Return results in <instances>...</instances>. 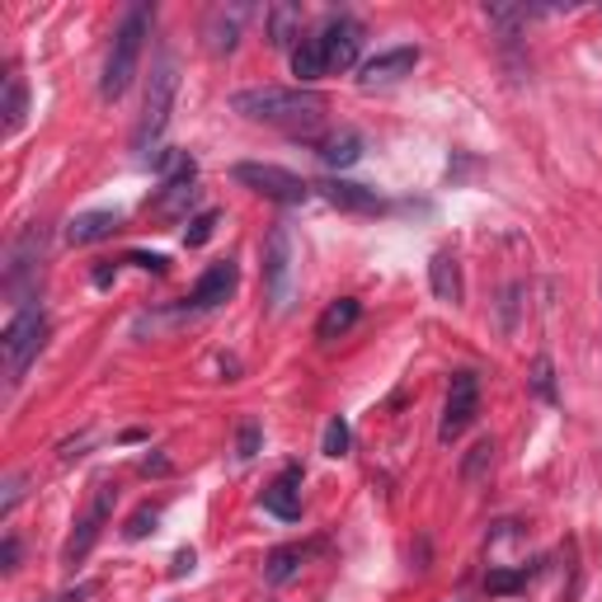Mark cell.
Listing matches in <instances>:
<instances>
[{"label":"cell","instance_id":"cell-36","mask_svg":"<svg viewBox=\"0 0 602 602\" xmlns=\"http://www.w3.org/2000/svg\"><path fill=\"white\" fill-rule=\"evenodd\" d=\"M193 560H198V555H193L189 546H184V551H174V565H170V574H174V579H184V574L193 570Z\"/></svg>","mask_w":602,"mask_h":602},{"label":"cell","instance_id":"cell-28","mask_svg":"<svg viewBox=\"0 0 602 602\" xmlns=\"http://www.w3.org/2000/svg\"><path fill=\"white\" fill-rule=\"evenodd\" d=\"M217 222H222V212H217V208L189 217V227H184V245H189V250H203L208 240H212V231H217Z\"/></svg>","mask_w":602,"mask_h":602},{"label":"cell","instance_id":"cell-31","mask_svg":"<svg viewBox=\"0 0 602 602\" xmlns=\"http://www.w3.org/2000/svg\"><path fill=\"white\" fill-rule=\"evenodd\" d=\"M532 391L541 400H555V372H551V358H536L532 363Z\"/></svg>","mask_w":602,"mask_h":602},{"label":"cell","instance_id":"cell-12","mask_svg":"<svg viewBox=\"0 0 602 602\" xmlns=\"http://www.w3.org/2000/svg\"><path fill=\"white\" fill-rule=\"evenodd\" d=\"M414 67H419V48H387V52H377L372 62L358 67V86L363 90L395 86V80H405Z\"/></svg>","mask_w":602,"mask_h":602},{"label":"cell","instance_id":"cell-29","mask_svg":"<svg viewBox=\"0 0 602 602\" xmlns=\"http://www.w3.org/2000/svg\"><path fill=\"white\" fill-rule=\"evenodd\" d=\"M259 448H264V429H259V419H245V424H240V433H235V456H240V461H254Z\"/></svg>","mask_w":602,"mask_h":602},{"label":"cell","instance_id":"cell-20","mask_svg":"<svg viewBox=\"0 0 602 602\" xmlns=\"http://www.w3.org/2000/svg\"><path fill=\"white\" fill-rule=\"evenodd\" d=\"M240 19H245V10L231 6V10H212L208 14V52H235L240 43Z\"/></svg>","mask_w":602,"mask_h":602},{"label":"cell","instance_id":"cell-37","mask_svg":"<svg viewBox=\"0 0 602 602\" xmlns=\"http://www.w3.org/2000/svg\"><path fill=\"white\" fill-rule=\"evenodd\" d=\"M113 278H118V264H99V269H94V288H109Z\"/></svg>","mask_w":602,"mask_h":602},{"label":"cell","instance_id":"cell-18","mask_svg":"<svg viewBox=\"0 0 602 602\" xmlns=\"http://www.w3.org/2000/svg\"><path fill=\"white\" fill-rule=\"evenodd\" d=\"M358 320H363V301H358V297H339V301H330V307H325V315L315 320V339H320V344L344 339Z\"/></svg>","mask_w":602,"mask_h":602},{"label":"cell","instance_id":"cell-2","mask_svg":"<svg viewBox=\"0 0 602 602\" xmlns=\"http://www.w3.org/2000/svg\"><path fill=\"white\" fill-rule=\"evenodd\" d=\"M147 38H151V10H147V6H132V10L123 14V24H118V33H113L104 76H99V99L118 104V99L128 94V86L137 80V67H142Z\"/></svg>","mask_w":602,"mask_h":602},{"label":"cell","instance_id":"cell-15","mask_svg":"<svg viewBox=\"0 0 602 602\" xmlns=\"http://www.w3.org/2000/svg\"><path fill=\"white\" fill-rule=\"evenodd\" d=\"M315 189H320V198H325L330 208H339V212H381L377 189L353 184V179H325V184H315Z\"/></svg>","mask_w":602,"mask_h":602},{"label":"cell","instance_id":"cell-33","mask_svg":"<svg viewBox=\"0 0 602 602\" xmlns=\"http://www.w3.org/2000/svg\"><path fill=\"white\" fill-rule=\"evenodd\" d=\"M490 461H494V443H490V438H480V443L471 448V456H466V480H475V471L490 466Z\"/></svg>","mask_w":602,"mask_h":602},{"label":"cell","instance_id":"cell-24","mask_svg":"<svg viewBox=\"0 0 602 602\" xmlns=\"http://www.w3.org/2000/svg\"><path fill=\"white\" fill-rule=\"evenodd\" d=\"M536 574H541V560H528V565H513V570L499 565V570L485 574V589L490 593H518V589H528Z\"/></svg>","mask_w":602,"mask_h":602},{"label":"cell","instance_id":"cell-6","mask_svg":"<svg viewBox=\"0 0 602 602\" xmlns=\"http://www.w3.org/2000/svg\"><path fill=\"white\" fill-rule=\"evenodd\" d=\"M231 179H235V184H245L250 193L269 198V203H283V208L307 203L311 189H315L301 174H292L283 165H264V160H240V165H231Z\"/></svg>","mask_w":602,"mask_h":602},{"label":"cell","instance_id":"cell-1","mask_svg":"<svg viewBox=\"0 0 602 602\" xmlns=\"http://www.w3.org/2000/svg\"><path fill=\"white\" fill-rule=\"evenodd\" d=\"M231 109L250 123H269V128H288V132H307L325 118V94L307 90V86H259V90H240L231 94Z\"/></svg>","mask_w":602,"mask_h":602},{"label":"cell","instance_id":"cell-21","mask_svg":"<svg viewBox=\"0 0 602 602\" xmlns=\"http://www.w3.org/2000/svg\"><path fill=\"white\" fill-rule=\"evenodd\" d=\"M320 551V541H311V546H278V551H269V560H264V579L269 584H288V579L307 565V560Z\"/></svg>","mask_w":602,"mask_h":602},{"label":"cell","instance_id":"cell-25","mask_svg":"<svg viewBox=\"0 0 602 602\" xmlns=\"http://www.w3.org/2000/svg\"><path fill=\"white\" fill-rule=\"evenodd\" d=\"M151 165L160 170V184H170V179H189V174H198V160H193L189 151H174V147L155 151V155H151Z\"/></svg>","mask_w":602,"mask_h":602},{"label":"cell","instance_id":"cell-26","mask_svg":"<svg viewBox=\"0 0 602 602\" xmlns=\"http://www.w3.org/2000/svg\"><path fill=\"white\" fill-rule=\"evenodd\" d=\"M24 109H29L24 80L10 76V80H6V109H0V113H6V132H19V128H24Z\"/></svg>","mask_w":602,"mask_h":602},{"label":"cell","instance_id":"cell-3","mask_svg":"<svg viewBox=\"0 0 602 602\" xmlns=\"http://www.w3.org/2000/svg\"><path fill=\"white\" fill-rule=\"evenodd\" d=\"M174 90H179V67L170 52L155 57L151 80H147V99H142V118L132 128V151L137 155H155V142L165 137L170 128V113H174Z\"/></svg>","mask_w":602,"mask_h":602},{"label":"cell","instance_id":"cell-35","mask_svg":"<svg viewBox=\"0 0 602 602\" xmlns=\"http://www.w3.org/2000/svg\"><path fill=\"white\" fill-rule=\"evenodd\" d=\"M0 570H6V574L19 570V541L14 536H6V546H0Z\"/></svg>","mask_w":602,"mask_h":602},{"label":"cell","instance_id":"cell-11","mask_svg":"<svg viewBox=\"0 0 602 602\" xmlns=\"http://www.w3.org/2000/svg\"><path fill=\"white\" fill-rule=\"evenodd\" d=\"M235 283H240V269L231 264V259H217V264L203 269V278L193 283V292L184 297V311H217V307H227V301L235 297Z\"/></svg>","mask_w":602,"mask_h":602},{"label":"cell","instance_id":"cell-19","mask_svg":"<svg viewBox=\"0 0 602 602\" xmlns=\"http://www.w3.org/2000/svg\"><path fill=\"white\" fill-rule=\"evenodd\" d=\"M429 288H433L438 301H448V307H456V301H461V264H456L452 250H438L429 259Z\"/></svg>","mask_w":602,"mask_h":602},{"label":"cell","instance_id":"cell-4","mask_svg":"<svg viewBox=\"0 0 602 602\" xmlns=\"http://www.w3.org/2000/svg\"><path fill=\"white\" fill-rule=\"evenodd\" d=\"M43 250H48V231L43 227H24L19 240L10 245V264H6V297L19 311L38 307V278H43Z\"/></svg>","mask_w":602,"mask_h":602},{"label":"cell","instance_id":"cell-38","mask_svg":"<svg viewBox=\"0 0 602 602\" xmlns=\"http://www.w3.org/2000/svg\"><path fill=\"white\" fill-rule=\"evenodd\" d=\"M94 589H99V584H80V589H67V593L57 598V602H86V598H90Z\"/></svg>","mask_w":602,"mask_h":602},{"label":"cell","instance_id":"cell-27","mask_svg":"<svg viewBox=\"0 0 602 602\" xmlns=\"http://www.w3.org/2000/svg\"><path fill=\"white\" fill-rule=\"evenodd\" d=\"M349 443H353V433H349V419L344 414H334L330 424H325V438H320V452L325 456H349Z\"/></svg>","mask_w":602,"mask_h":602},{"label":"cell","instance_id":"cell-30","mask_svg":"<svg viewBox=\"0 0 602 602\" xmlns=\"http://www.w3.org/2000/svg\"><path fill=\"white\" fill-rule=\"evenodd\" d=\"M155 523H160V504H147V509H137V513H132V523L123 528V536H128V541H142Z\"/></svg>","mask_w":602,"mask_h":602},{"label":"cell","instance_id":"cell-16","mask_svg":"<svg viewBox=\"0 0 602 602\" xmlns=\"http://www.w3.org/2000/svg\"><path fill=\"white\" fill-rule=\"evenodd\" d=\"M315 155H320V165H325V170H349V165L363 160V137H358L353 128H339L330 137H320Z\"/></svg>","mask_w":602,"mask_h":602},{"label":"cell","instance_id":"cell-32","mask_svg":"<svg viewBox=\"0 0 602 602\" xmlns=\"http://www.w3.org/2000/svg\"><path fill=\"white\" fill-rule=\"evenodd\" d=\"M24 485H29V475H10L6 480V499H0V518H10L14 513V504L24 499Z\"/></svg>","mask_w":602,"mask_h":602},{"label":"cell","instance_id":"cell-5","mask_svg":"<svg viewBox=\"0 0 602 602\" xmlns=\"http://www.w3.org/2000/svg\"><path fill=\"white\" fill-rule=\"evenodd\" d=\"M43 344H48V315H43V307L14 311L6 334H0V353H6V381H10V387L24 381L29 363L43 353Z\"/></svg>","mask_w":602,"mask_h":602},{"label":"cell","instance_id":"cell-22","mask_svg":"<svg viewBox=\"0 0 602 602\" xmlns=\"http://www.w3.org/2000/svg\"><path fill=\"white\" fill-rule=\"evenodd\" d=\"M193 198H198V174H189V179H170V184H160V193H155V212L160 217H179L184 208H193Z\"/></svg>","mask_w":602,"mask_h":602},{"label":"cell","instance_id":"cell-14","mask_svg":"<svg viewBox=\"0 0 602 602\" xmlns=\"http://www.w3.org/2000/svg\"><path fill=\"white\" fill-rule=\"evenodd\" d=\"M118 227H123V212H113V208L76 212L67 222V245H94V240H109Z\"/></svg>","mask_w":602,"mask_h":602},{"label":"cell","instance_id":"cell-23","mask_svg":"<svg viewBox=\"0 0 602 602\" xmlns=\"http://www.w3.org/2000/svg\"><path fill=\"white\" fill-rule=\"evenodd\" d=\"M330 67H325V52H320V43H315V33H307L297 43V52H292V76L301 80V86H311V80H320Z\"/></svg>","mask_w":602,"mask_h":602},{"label":"cell","instance_id":"cell-7","mask_svg":"<svg viewBox=\"0 0 602 602\" xmlns=\"http://www.w3.org/2000/svg\"><path fill=\"white\" fill-rule=\"evenodd\" d=\"M113 504H118V490H113V485H104V480H99V485H94V494H90V504H86V513H80L76 532H71V541H67V551H62V565H67V570H76L80 560H86V555L94 551L99 532H104V523L113 518Z\"/></svg>","mask_w":602,"mask_h":602},{"label":"cell","instance_id":"cell-39","mask_svg":"<svg viewBox=\"0 0 602 602\" xmlns=\"http://www.w3.org/2000/svg\"><path fill=\"white\" fill-rule=\"evenodd\" d=\"M142 471H147V475H165V471H170V461H165V456H147V461H142Z\"/></svg>","mask_w":602,"mask_h":602},{"label":"cell","instance_id":"cell-10","mask_svg":"<svg viewBox=\"0 0 602 602\" xmlns=\"http://www.w3.org/2000/svg\"><path fill=\"white\" fill-rule=\"evenodd\" d=\"M315 43H320V52H325L330 71H349V67H358V52H363V24L349 14H334L315 29Z\"/></svg>","mask_w":602,"mask_h":602},{"label":"cell","instance_id":"cell-17","mask_svg":"<svg viewBox=\"0 0 602 602\" xmlns=\"http://www.w3.org/2000/svg\"><path fill=\"white\" fill-rule=\"evenodd\" d=\"M264 24H269V48H283L288 57L297 52L301 38H307V33H301V6H288V0L264 10Z\"/></svg>","mask_w":602,"mask_h":602},{"label":"cell","instance_id":"cell-8","mask_svg":"<svg viewBox=\"0 0 602 602\" xmlns=\"http://www.w3.org/2000/svg\"><path fill=\"white\" fill-rule=\"evenodd\" d=\"M475 414H480V377L471 368H461L448 381V405H443V424H438V443H456V438L475 424Z\"/></svg>","mask_w":602,"mask_h":602},{"label":"cell","instance_id":"cell-9","mask_svg":"<svg viewBox=\"0 0 602 602\" xmlns=\"http://www.w3.org/2000/svg\"><path fill=\"white\" fill-rule=\"evenodd\" d=\"M264 297L273 315H283L292 307V235L283 222L269 231V245H264Z\"/></svg>","mask_w":602,"mask_h":602},{"label":"cell","instance_id":"cell-34","mask_svg":"<svg viewBox=\"0 0 602 602\" xmlns=\"http://www.w3.org/2000/svg\"><path fill=\"white\" fill-rule=\"evenodd\" d=\"M123 264H137V269H147V273H165L170 269V259L165 254H147V250H132Z\"/></svg>","mask_w":602,"mask_h":602},{"label":"cell","instance_id":"cell-13","mask_svg":"<svg viewBox=\"0 0 602 602\" xmlns=\"http://www.w3.org/2000/svg\"><path fill=\"white\" fill-rule=\"evenodd\" d=\"M301 480H307L301 461H288V466L273 475V485L264 490V509L273 518H283V523H297L301 518Z\"/></svg>","mask_w":602,"mask_h":602}]
</instances>
